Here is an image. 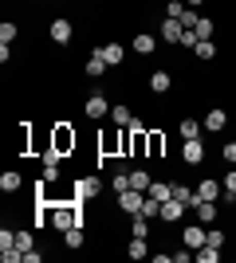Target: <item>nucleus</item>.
<instances>
[{
    "instance_id": "37998d69",
    "label": "nucleus",
    "mask_w": 236,
    "mask_h": 263,
    "mask_svg": "<svg viewBox=\"0 0 236 263\" xmlns=\"http://www.w3.org/2000/svg\"><path fill=\"white\" fill-rule=\"evenodd\" d=\"M228 200H232V209H236V193H232V197H228Z\"/></svg>"
},
{
    "instance_id": "a878e982",
    "label": "nucleus",
    "mask_w": 236,
    "mask_h": 263,
    "mask_svg": "<svg viewBox=\"0 0 236 263\" xmlns=\"http://www.w3.org/2000/svg\"><path fill=\"white\" fill-rule=\"evenodd\" d=\"M130 236H142V240H146V236H150V216H142V212H138V216L130 220Z\"/></svg>"
},
{
    "instance_id": "72a5a7b5",
    "label": "nucleus",
    "mask_w": 236,
    "mask_h": 263,
    "mask_svg": "<svg viewBox=\"0 0 236 263\" xmlns=\"http://www.w3.org/2000/svg\"><path fill=\"white\" fill-rule=\"evenodd\" d=\"M189 8L185 0H166V16H173V20H181V12Z\"/></svg>"
},
{
    "instance_id": "4468645a",
    "label": "nucleus",
    "mask_w": 236,
    "mask_h": 263,
    "mask_svg": "<svg viewBox=\"0 0 236 263\" xmlns=\"http://www.w3.org/2000/svg\"><path fill=\"white\" fill-rule=\"evenodd\" d=\"M169 87H173V75H169V71H154V75H150V90H154V95H166Z\"/></svg>"
},
{
    "instance_id": "4c0bfd02",
    "label": "nucleus",
    "mask_w": 236,
    "mask_h": 263,
    "mask_svg": "<svg viewBox=\"0 0 236 263\" xmlns=\"http://www.w3.org/2000/svg\"><path fill=\"white\" fill-rule=\"evenodd\" d=\"M221 157H225V165H236V142H225V149H221Z\"/></svg>"
},
{
    "instance_id": "412c9836",
    "label": "nucleus",
    "mask_w": 236,
    "mask_h": 263,
    "mask_svg": "<svg viewBox=\"0 0 236 263\" xmlns=\"http://www.w3.org/2000/svg\"><path fill=\"white\" fill-rule=\"evenodd\" d=\"M193 259H197V263H216V259H221V248H213V243H201V248L193 252Z\"/></svg>"
},
{
    "instance_id": "a211bd4d",
    "label": "nucleus",
    "mask_w": 236,
    "mask_h": 263,
    "mask_svg": "<svg viewBox=\"0 0 236 263\" xmlns=\"http://www.w3.org/2000/svg\"><path fill=\"white\" fill-rule=\"evenodd\" d=\"M111 122H114V126H122V130H126V126L134 122V110L126 106V102H122V106H111Z\"/></svg>"
},
{
    "instance_id": "5701e85b",
    "label": "nucleus",
    "mask_w": 236,
    "mask_h": 263,
    "mask_svg": "<svg viewBox=\"0 0 236 263\" xmlns=\"http://www.w3.org/2000/svg\"><path fill=\"white\" fill-rule=\"evenodd\" d=\"M102 59H106V63H122V59H126V47L122 44H106V47H102Z\"/></svg>"
},
{
    "instance_id": "f8f14e48",
    "label": "nucleus",
    "mask_w": 236,
    "mask_h": 263,
    "mask_svg": "<svg viewBox=\"0 0 236 263\" xmlns=\"http://www.w3.org/2000/svg\"><path fill=\"white\" fill-rule=\"evenodd\" d=\"M181 157H185V165H201V161H205V142H201V138H193V142H185Z\"/></svg>"
},
{
    "instance_id": "c85d7f7f",
    "label": "nucleus",
    "mask_w": 236,
    "mask_h": 263,
    "mask_svg": "<svg viewBox=\"0 0 236 263\" xmlns=\"http://www.w3.org/2000/svg\"><path fill=\"white\" fill-rule=\"evenodd\" d=\"M146 255H150L146 240H142V236H130V259H146Z\"/></svg>"
},
{
    "instance_id": "1a4fd4ad",
    "label": "nucleus",
    "mask_w": 236,
    "mask_h": 263,
    "mask_svg": "<svg viewBox=\"0 0 236 263\" xmlns=\"http://www.w3.org/2000/svg\"><path fill=\"white\" fill-rule=\"evenodd\" d=\"M181 240H185V248H193V252H197V248H201V243L209 240V232H205V224L197 220V224H189V228L181 232Z\"/></svg>"
},
{
    "instance_id": "2eb2a0df",
    "label": "nucleus",
    "mask_w": 236,
    "mask_h": 263,
    "mask_svg": "<svg viewBox=\"0 0 236 263\" xmlns=\"http://www.w3.org/2000/svg\"><path fill=\"white\" fill-rule=\"evenodd\" d=\"M193 212H197V220H201V224H213V220H216V200H197V204H193Z\"/></svg>"
},
{
    "instance_id": "b1692460",
    "label": "nucleus",
    "mask_w": 236,
    "mask_h": 263,
    "mask_svg": "<svg viewBox=\"0 0 236 263\" xmlns=\"http://www.w3.org/2000/svg\"><path fill=\"white\" fill-rule=\"evenodd\" d=\"M146 193H150V197H154V200H161V204H166V200L173 197V185H166V181H154V185H150Z\"/></svg>"
},
{
    "instance_id": "a19ab883",
    "label": "nucleus",
    "mask_w": 236,
    "mask_h": 263,
    "mask_svg": "<svg viewBox=\"0 0 236 263\" xmlns=\"http://www.w3.org/2000/svg\"><path fill=\"white\" fill-rule=\"evenodd\" d=\"M193 259V248H189V252H173V263H189Z\"/></svg>"
},
{
    "instance_id": "f3484780",
    "label": "nucleus",
    "mask_w": 236,
    "mask_h": 263,
    "mask_svg": "<svg viewBox=\"0 0 236 263\" xmlns=\"http://www.w3.org/2000/svg\"><path fill=\"white\" fill-rule=\"evenodd\" d=\"M106 67H111V63L102 59V47H95V51H90V59H87V75H90V79H99Z\"/></svg>"
},
{
    "instance_id": "bb28decb",
    "label": "nucleus",
    "mask_w": 236,
    "mask_h": 263,
    "mask_svg": "<svg viewBox=\"0 0 236 263\" xmlns=\"http://www.w3.org/2000/svg\"><path fill=\"white\" fill-rule=\"evenodd\" d=\"M193 55H197V59H205V63H209V59H216V44H213V40H201V44L193 47Z\"/></svg>"
},
{
    "instance_id": "dca6fc26",
    "label": "nucleus",
    "mask_w": 236,
    "mask_h": 263,
    "mask_svg": "<svg viewBox=\"0 0 236 263\" xmlns=\"http://www.w3.org/2000/svg\"><path fill=\"white\" fill-rule=\"evenodd\" d=\"M63 243H67V252H79V248L87 243V232H83V224H79V228H67V232H63Z\"/></svg>"
},
{
    "instance_id": "4be33fe9",
    "label": "nucleus",
    "mask_w": 236,
    "mask_h": 263,
    "mask_svg": "<svg viewBox=\"0 0 236 263\" xmlns=\"http://www.w3.org/2000/svg\"><path fill=\"white\" fill-rule=\"evenodd\" d=\"M150 185H154V177H150L146 169H134V173H130V189H138V193H146Z\"/></svg>"
},
{
    "instance_id": "c9c22d12",
    "label": "nucleus",
    "mask_w": 236,
    "mask_h": 263,
    "mask_svg": "<svg viewBox=\"0 0 236 263\" xmlns=\"http://www.w3.org/2000/svg\"><path fill=\"white\" fill-rule=\"evenodd\" d=\"M221 185H225V197H232V193H236V165H228V173H225Z\"/></svg>"
},
{
    "instance_id": "2f4dec72",
    "label": "nucleus",
    "mask_w": 236,
    "mask_h": 263,
    "mask_svg": "<svg viewBox=\"0 0 236 263\" xmlns=\"http://www.w3.org/2000/svg\"><path fill=\"white\" fill-rule=\"evenodd\" d=\"M16 35H20V28H16L12 20H4V24H0V44H12Z\"/></svg>"
},
{
    "instance_id": "9d476101",
    "label": "nucleus",
    "mask_w": 236,
    "mask_h": 263,
    "mask_svg": "<svg viewBox=\"0 0 236 263\" xmlns=\"http://www.w3.org/2000/svg\"><path fill=\"white\" fill-rule=\"evenodd\" d=\"M225 126H228V110L225 106H213L209 114H205V130H209V134H221Z\"/></svg>"
},
{
    "instance_id": "9b49d317",
    "label": "nucleus",
    "mask_w": 236,
    "mask_h": 263,
    "mask_svg": "<svg viewBox=\"0 0 236 263\" xmlns=\"http://www.w3.org/2000/svg\"><path fill=\"white\" fill-rule=\"evenodd\" d=\"M181 35H185V24L173 20V16H166V24H161V40H166V44H181Z\"/></svg>"
},
{
    "instance_id": "7c9ffc66",
    "label": "nucleus",
    "mask_w": 236,
    "mask_h": 263,
    "mask_svg": "<svg viewBox=\"0 0 236 263\" xmlns=\"http://www.w3.org/2000/svg\"><path fill=\"white\" fill-rule=\"evenodd\" d=\"M142 216L157 220V216H161V200H154V197H150V193H146V204H142Z\"/></svg>"
},
{
    "instance_id": "e433bc0d",
    "label": "nucleus",
    "mask_w": 236,
    "mask_h": 263,
    "mask_svg": "<svg viewBox=\"0 0 236 263\" xmlns=\"http://www.w3.org/2000/svg\"><path fill=\"white\" fill-rule=\"evenodd\" d=\"M197 44H201V35L193 32V28H185V35H181V47H189V51H193Z\"/></svg>"
},
{
    "instance_id": "423d86ee",
    "label": "nucleus",
    "mask_w": 236,
    "mask_h": 263,
    "mask_svg": "<svg viewBox=\"0 0 236 263\" xmlns=\"http://www.w3.org/2000/svg\"><path fill=\"white\" fill-rule=\"evenodd\" d=\"M185 212H189V204H181L177 197H169L166 204H161V216H157V220H161V224H177Z\"/></svg>"
},
{
    "instance_id": "f03ea898",
    "label": "nucleus",
    "mask_w": 236,
    "mask_h": 263,
    "mask_svg": "<svg viewBox=\"0 0 236 263\" xmlns=\"http://www.w3.org/2000/svg\"><path fill=\"white\" fill-rule=\"evenodd\" d=\"M75 130H71V126H63V122H59V126H51V149H56L59 157L63 154H71V149H75Z\"/></svg>"
},
{
    "instance_id": "7ed1b4c3",
    "label": "nucleus",
    "mask_w": 236,
    "mask_h": 263,
    "mask_svg": "<svg viewBox=\"0 0 236 263\" xmlns=\"http://www.w3.org/2000/svg\"><path fill=\"white\" fill-rule=\"evenodd\" d=\"M99 193H102V181H99V177H79L75 185H71V197H75V200H95Z\"/></svg>"
},
{
    "instance_id": "ea45409f",
    "label": "nucleus",
    "mask_w": 236,
    "mask_h": 263,
    "mask_svg": "<svg viewBox=\"0 0 236 263\" xmlns=\"http://www.w3.org/2000/svg\"><path fill=\"white\" fill-rule=\"evenodd\" d=\"M40 259H44V252H35V248H32V252H24V263H40Z\"/></svg>"
},
{
    "instance_id": "f257e3e1",
    "label": "nucleus",
    "mask_w": 236,
    "mask_h": 263,
    "mask_svg": "<svg viewBox=\"0 0 236 263\" xmlns=\"http://www.w3.org/2000/svg\"><path fill=\"white\" fill-rule=\"evenodd\" d=\"M83 114H87L90 122L111 118V102H106V95H102V90H90V95H87V102H83Z\"/></svg>"
},
{
    "instance_id": "ddd939ff",
    "label": "nucleus",
    "mask_w": 236,
    "mask_h": 263,
    "mask_svg": "<svg viewBox=\"0 0 236 263\" xmlns=\"http://www.w3.org/2000/svg\"><path fill=\"white\" fill-rule=\"evenodd\" d=\"M134 51L138 55H154L157 51V40L150 32H134Z\"/></svg>"
},
{
    "instance_id": "cd10ccee",
    "label": "nucleus",
    "mask_w": 236,
    "mask_h": 263,
    "mask_svg": "<svg viewBox=\"0 0 236 263\" xmlns=\"http://www.w3.org/2000/svg\"><path fill=\"white\" fill-rule=\"evenodd\" d=\"M0 189H4V193H16V189H20V173H16V169L0 173Z\"/></svg>"
},
{
    "instance_id": "f704fd0d",
    "label": "nucleus",
    "mask_w": 236,
    "mask_h": 263,
    "mask_svg": "<svg viewBox=\"0 0 236 263\" xmlns=\"http://www.w3.org/2000/svg\"><path fill=\"white\" fill-rule=\"evenodd\" d=\"M44 181H47V185H56V181H59V161H44Z\"/></svg>"
},
{
    "instance_id": "c756f323",
    "label": "nucleus",
    "mask_w": 236,
    "mask_h": 263,
    "mask_svg": "<svg viewBox=\"0 0 236 263\" xmlns=\"http://www.w3.org/2000/svg\"><path fill=\"white\" fill-rule=\"evenodd\" d=\"M193 32L201 35V40H213V32H216V24L209 20V16H201V20H197V28H193Z\"/></svg>"
},
{
    "instance_id": "393cba45",
    "label": "nucleus",
    "mask_w": 236,
    "mask_h": 263,
    "mask_svg": "<svg viewBox=\"0 0 236 263\" xmlns=\"http://www.w3.org/2000/svg\"><path fill=\"white\" fill-rule=\"evenodd\" d=\"M201 130H205V126H197V122H193V118H185V122H181V126H177V134H181V138H185V142H193V138H201Z\"/></svg>"
},
{
    "instance_id": "39448f33",
    "label": "nucleus",
    "mask_w": 236,
    "mask_h": 263,
    "mask_svg": "<svg viewBox=\"0 0 236 263\" xmlns=\"http://www.w3.org/2000/svg\"><path fill=\"white\" fill-rule=\"evenodd\" d=\"M146 157L150 161H166V134L161 130H146Z\"/></svg>"
},
{
    "instance_id": "6ab92c4d",
    "label": "nucleus",
    "mask_w": 236,
    "mask_h": 263,
    "mask_svg": "<svg viewBox=\"0 0 236 263\" xmlns=\"http://www.w3.org/2000/svg\"><path fill=\"white\" fill-rule=\"evenodd\" d=\"M173 197H177L181 204H189V209H193V204H197V189L181 185V181H173Z\"/></svg>"
},
{
    "instance_id": "79ce46f5",
    "label": "nucleus",
    "mask_w": 236,
    "mask_h": 263,
    "mask_svg": "<svg viewBox=\"0 0 236 263\" xmlns=\"http://www.w3.org/2000/svg\"><path fill=\"white\" fill-rule=\"evenodd\" d=\"M185 4H189V8H201V4H205V0H185Z\"/></svg>"
},
{
    "instance_id": "6e6552de",
    "label": "nucleus",
    "mask_w": 236,
    "mask_h": 263,
    "mask_svg": "<svg viewBox=\"0 0 236 263\" xmlns=\"http://www.w3.org/2000/svg\"><path fill=\"white\" fill-rule=\"evenodd\" d=\"M71 35H75V28H71V20H67V16L51 20V40H56L59 47H67V44H71Z\"/></svg>"
},
{
    "instance_id": "58836bf2",
    "label": "nucleus",
    "mask_w": 236,
    "mask_h": 263,
    "mask_svg": "<svg viewBox=\"0 0 236 263\" xmlns=\"http://www.w3.org/2000/svg\"><path fill=\"white\" fill-rule=\"evenodd\" d=\"M205 243H213V248H225V232H221V228H213V232H209V240H205Z\"/></svg>"
},
{
    "instance_id": "20e7f679",
    "label": "nucleus",
    "mask_w": 236,
    "mask_h": 263,
    "mask_svg": "<svg viewBox=\"0 0 236 263\" xmlns=\"http://www.w3.org/2000/svg\"><path fill=\"white\" fill-rule=\"evenodd\" d=\"M142 204H146V193H138V189L118 193V209H122L126 216H138V212H142Z\"/></svg>"
},
{
    "instance_id": "473e14b6",
    "label": "nucleus",
    "mask_w": 236,
    "mask_h": 263,
    "mask_svg": "<svg viewBox=\"0 0 236 263\" xmlns=\"http://www.w3.org/2000/svg\"><path fill=\"white\" fill-rule=\"evenodd\" d=\"M35 240H32V232H16V252H32Z\"/></svg>"
},
{
    "instance_id": "0eeeda50",
    "label": "nucleus",
    "mask_w": 236,
    "mask_h": 263,
    "mask_svg": "<svg viewBox=\"0 0 236 263\" xmlns=\"http://www.w3.org/2000/svg\"><path fill=\"white\" fill-rule=\"evenodd\" d=\"M221 197H225V185L216 177H205L201 185H197V200H221Z\"/></svg>"
},
{
    "instance_id": "aec40b11",
    "label": "nucleus",
    "mask_w": 236,
    "mask_h": 263,
    "mask_svg": "<svg viewBox=\"0 0 236 263\" xmlns=\"http://www.w3.org/2000/svg\"><path fill=\"white\" fill-rule=\"evenodd\" d=\"M111 189H114V197H118V193H126V189H130V173H126L122 165H118V169H114V173H111Z\"/></svg>"
}]
</instances>
